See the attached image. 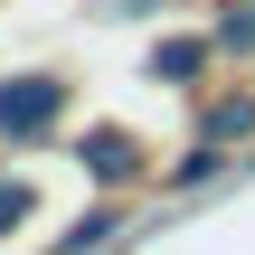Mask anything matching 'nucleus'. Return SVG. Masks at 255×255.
Listing matches in <instances>:
<instances>
[{"label":"nucleus","mask_w":255,"mask_h":255,"mask_svg":"<svg viewBox=\"0 0 255 255\" xmlns=\"http://www.w3.org/2000/svg\"><path fill=\"white\" fill-rule=\"evenodd\" d=\"M57 114H66V85H57V76H19V85H0V142H38Z\"/></svg>","instance_id":"1"},{"label":"nucleus","mask_w":255,"mask_h":255,"mask_svg":"<svg viewBox=\"0 0 255 255\" xmlns=\"http://www.w3.org/2000/svg\"><path fill=\"white\" fill-rule=\"evenodd\" d=\"M85 170H95V180H132V170H142V151H132L123 132H85Z\"/></svg>","instance_id":"2"},{"label":"nucleus","mask_w":255,"mask_h":255,"mask_svg":"<svg viewBox=\"0 0 255 255\" xmlns=\"http://www.w3.org/2000/svg\"><path fill=\"white\" fill-rule=\"evenodd\" d=\"M19 208H38V189H28V180H0V237L19 227Z\"/></svg>","instance_id":"4"},{"label":"nucleus","mask_w":255,"mask_h":255,"mask_svg":"<svg viewBox=\"0 0 255 255\" xmlns=\"http://www.w3.org/2000/svg\"><path fill=\"white\" fill-rule=\"evenodd\" d=\"M246 123H255V104H218V114H208V142H237Z\"/></svg>","instance_id":"5"},{"label":"nucleus","mask_w":255,"mask_h":255,"mask_svg":"<svg viewBox=\"0 0 255 255\" xmlns=\"http://www.w3.org/2000/svg\"><path fill=\"white\" fill-rule=\"evenodd\" d=\"M199 57H208V47H189V38H161V47H151V76H170V85H180V76H199Z\"/></svg>","instance_id":"3"}]
</instances>
